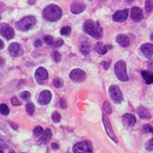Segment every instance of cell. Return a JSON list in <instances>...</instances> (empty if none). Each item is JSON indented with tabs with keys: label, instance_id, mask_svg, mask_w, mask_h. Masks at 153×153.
<instances>
[{
	"label": "cell",
	"instance_id": "4",
	"mask_svg": "<svg viewBox=\"0 0 153 153\" xmlns=\"http://www.w3.org/2000/svg\"><path fill=\"white\" fill-rule=\"evenodd\" d=\"M114 72L117 77L120 81L123 82H127L129 80L128 75L126 73V66L125 62L123 60H120L116 62L114 66Z\"/></svg>",
	"mask_w": 153,
	"mask_h": 153
},
{
	"label": "cell",
	"instance_id": "44",
	"mask_svg": "<svg viewBox=\"0 0 153 153\" xmlns=\"http://www.w3.org/2000/svg\"><path fill=\"white\" fill-rule=\"evenodd\" d=\"M151 38V40H152V41H153V33L151 35V38Z\"/></svg>",
	"mask_w": 153,
	"mask_h": 153
},
{
	"label": "cell",
	"instance_id": "15",
	"mask_svg": "<svg viewBox=\"0 0 153 153\" xmlns=\"http://www.w3.org/2000/svg\"><path fill=\"white\" fill-rule=\"evenodd\" d=\"M131 19L135 22H141L143 19L142 10L138 7H133L131 8Z\"/></svg>",
	"mask_w": 153,
	"mask_h": 153
},
{
	"label": "cell",
	"instance_id": "48",
	"mask_svg": "<svg viewBox=\"0 0 153 153\" xmlns=\"http://www.w3.org/2000/svg\"><path fill=\"white\" fill-rule=\"evenodd\" d=\"M152 132H153V130H152Z\"/></svg>",
	"mask_w": 153,
	"mask_h": 153
},
{
	"label": "cell",
	"instance_id": "29",
	"mask_svg": "<svg viewBox=\"0 0 153 153\" xmlns=\"http://www.w3.org/2000/svg\"><path fill=\"white\" fill-rule=\"evenodd\" d=\"M43 129H42V126H37L35 127L34 129H33V133L37 136V137H41L42 134H43Z\"/></svg>",
	"mask_w": 153,
	"mask_h": 153
},
{
	"label": "cell",
	"instance_id": "36",
	"mask_svg": "<svg viewBox=\"0 0 153 153\" xmlns=\"http://www.w3.org/2000/svg\"><path fill=\"white\" fill-rule=\"evenodd\" d=\"M62 44H63V41H62V39H57L55 42H53V46L54 48H59V47H61Z\"/></svg>",
	"mask_w": 153,
	"mask_h": 153
},
{
	"label": "cell",
	"instance_id": "13",
	"mask_svg": "<svg viewBox=\"0 0 153 153\" xmlns=\"http://www.w3.org/2000/svg\"><path fill=\"white\" fill-rule=\"evenodd\" d=\"M86 8V4L83 2H80V1H74L72 5H71V11L74 14H78Z\"/></svg>",
	"mask_w": 153,
	"mask_h": 153
},
{
	"label": "cell",
	"instance_id": "38",
	"mask_svg": "<svg viewBox=\"0 0 153 153\" xmlns=\"http://www.w3.org/2000/svg\"><path fill=\"white\" fill-rule=\"evenodd\" d=\"M143 130H144V131H146V132H149V131H152V132L153 128L151 126H149V125H146V126H144V127H143Z\"/></svg>",
	"mask_w": 153,
	"mask_h": 153
},
{
	"label": "cell",
	"instance_id": "9",
	"mask_svg": "<svg viewBox=\"0 0 153 153\" xmlns=\"http://www.w3.org/2000/svg\"><path fill=\"white\" fill-rule=\"evenodd\" d=\"M102 121H103V124L104 126H105V129H106V132L108 135V137L111 138L112 141H114L115 142H117V139L114 132H113V129H112L111 123H110L108 117L105 114L102 115Z\"/></svg>",
	"mask_w": 153,
	"mask_h": 153
},
{
	"label": "cell",
	"instance_id": "46",
	"mask_svg": "<svg viewBox=\"0 0 153 153\" xmlns=\"http://www.w3.org/2000/svg\"><path fill=\"white\" fill-rule=\"evenodd\" d=\"M1 153H4V151H3V150H1Z\"/></svg>",
	"mask_w": 153,
	"mask_h": 153
},
{
	"label": "cell",
	"instance_id": "31",
	"mask_svg": "<svg viewBox=\"0 0 153 153\" xmlns=\"http://www.w3.org/2000/svg\"><path fill=\"white\" fill-rule=\"evenodd\" d=\"M53 83L56 87V88H61L62 86L63 85V81L60 79V78H55L53 81Z\"/></svg>",
	"mask_w": 153,
	"mask_h": 153
},
{
	"label": "cell",
	"instance_id": "2",
	"mask_svg": "<svg viewBox=\"0 0 153 153\" xmlns=\"http://www.w3.org/2000/svg\"><path fill=\"white\" fill-rule=\"evenodd\" d=\"M42 16L48 21H51V22L57 21L62 17L61 8L55 4H50L44 8Z\"/></svg>",
	"mask_w": 153,
	"mask_h": 153
},
{
	"label": "cell",
	"instance_id": "10",
	"mask_svg": "<svg viewBox=\"0 0 153 153\" xmlns=\"http://www.w3.org/2000/svg\"><path fill=\"white\" fill-rule=\"evenodd\" d=\"M35 78L39 84H43V82L48 78V73L43 68H38L35 72Z\"/></svg>",
	"mask_w": 153,
	"mask_h": 153
},
{
	"label": "cell",
	"instance_id": "19",
	"mask_svg": "<svg viewBox=\"0 0 153 153\" xmlns=\"http://www.w3.org/2000/svg\"><path fill=\"white\" fill-rule=\"evenodd\" d=\"M116 41L123 47H127L130 44V39L125 34L118 35L116 38Z\"/></svg>",
	"mask_w": 153,
	"mask_h": 153
},
{
	"label": "cell",
	"instance_id": "16",
	"mask_svg": "<svg viewBox=\"0 0 153 153\" xmlns=\"http://www.w3.org/2000/svg\"><path fill=\"white\" fill-rule=\"evenodd\" d=\"M111 48H112L111 45H104L103 42H97L95 45V48H94L96 52L99 54H102V55L107 53V51Z\"/></svg>",
	"mask_w": 153,
	"mask_h": 153
},
{
	"label": "cell",
	"instance_id": "22",
	"mask_svg": "<svg viewBox=\"0 0 153 153\" xmlns=\"http://www.w3.org/2000/svg\"><path fill=\"white\" fill-rule=\"evenodd\" d=\"M91 50V46H90V43L88 42H82L80 45V51L81 53L82 54H88L89 52Z\"/></svg>",
	"mask_w": 153,
	"mask_h": 153
},
{
	"label": "cell",
	"instance_id": "23",
	"mask_svg": "<svg viewBox=\"0 0 153 153\" xmlns=\"http://www.w3.org/2000/svg\"><path fill=\"white\" fill-rule=\"evenodd\" d=\"M51 137H52V131L50 130L49 128H48L45 130V131L43 132V134L42 135V137L40 138V142H46L48 141H49L51 139Z\"/></svg>",
	"mask_w": 153,
	"mask_h": 153
},
{
	"label": "cell",
	"instance_id": "18",
	"mask_svg": "<svg viewBox=\"0 0 153 153\" xmlns=\"http://www.w3.org/2000/svg\"><path fill=\"white\" fill-rule=\"evenodd\" d=\"M123 122L126 126H134L136 122H137V119H136V117L134 115L126 113V114L123 115Z\"/></svg>",
	"mask_w": 153,
	"mask_h": 153
},
{
	"label": "cell",
	"instance_id": "34",
	"mask_svg": "<svg viewBox=\"0 0 153 153\" xmlns=\"http://www.w3.org/2000/svg\"><path fill=\"white\" fill-rule=\"evenodd\" d=\"M43 40H44V42L47 44H53V38L52 36H50V35H48V36H45L44 38H43Z\"/></svg>",
	"mask_w": 153,
	"mask_h": 153
},
{
	"label": "cell",
	"instance_id": "43",
	"mask_svg": "<svg viewBox=\"0 0 153 153\" xmlns=\"http://www.w3.org/2000/svg\"><path fill=\"white\" fill-rule=\"evenodd\" d=\"M0 42H1V49H3L4 48V42H3V40H0Z\"/></svg>",
	"mask_w": 153,
	"mask_h": 153
},
{
	"label": "cell",
	"instance_id": "42",
	"mask_svg": "<svg viewBox=\"0 0 153 153\" xmlns=\"http://www.w3.org/2000/svg\"><path fill=\"white\" fill-rule=\"evenodd\" d=\"M52 147H53V149L57 150L58 149V145H57V143H53V144H52Z\"/></svg>",
	"mask_w": 153,
	"mask_h": 153
},
{
	"label": "cell",
	"instance_id": "20",
	"mask_svg": "<svg viewBox=\"0 0 153 153\" xmlns=\"http://www.w3.org/2000/svg\"><path fill=\"white\" fill-rule=\"evenodd\" d=\"M137 113L141 118H150L151 117V112L150 111L144 107H140L138 108Z\"/></svg>",
	"mask_w": 153,
	"mask_h": 153
},
{
	"label": "cell",
	"instance_id": "7",
	"mask_svg": "<svg viewBox=\"0 0 153 153\" xmlns=\"http://www.w3.org/2000/svg\"><path fill=\"white\" fill-rule=\"evenodd\" d=\"M69 76H70V79L74 82H81L85 80L86 73L82 69L76 68L70 73Z\"/></svg>",
	"mask_w": 153,
	"mask_h": 153
},
{
	"label": "cell",
	"instance_id": "11",
	"mask_svg": "<svg viewBox=\"0 0 153 153\" xmlns=\"http://www.w3.org/2000/svg\"><path fill=\"white\" fill-rule=\"evenodd\" d=\"M8 52L13 57H20L23 53V48L18 42H13L8 47Z\"/></svg>",
	"mask_w": 153,
	"mask_h": 153
},
{
	"label": "cell",
	"instance_id": "32",
	"mask_svg": "<svg viewBox=\"0 0 153 153\" xmlns=\"http://www.w3.org/2000/svg\"><path fill=\"white\" fill-rule=\"evenodd\" d=\"M53 58L56 62H58L61 61V54L59 53L57 51H55L53 54Z\"/></svg>",
	"mask_w": 153,
	"mask_h": 153
},
{
	"label": "cell",
	"instance_id": "27",
	"mask_svg": "<svg viewBox=\"0 0 153 153\" xmlns=\"http://www.w3.org/2000/svg\"><path fill=\"white\" fill-rule=\"evenodd\" d=\"M52 119H53V123H58L61 121V115L59 114L57 111H54L52 114Z\"/></svg>",
	"mask_w": 153,
	"mask_h": 153
},
{
	"label": "cell",
	"instance_id": "8",
	"mask_svg": "<svg viewBox=\"0 0 153 153\" xmlns=\"http://www.w3.org/2000/svg\"><path fill=\"white\" fill-rule=\"evenodd\" d=\"M0 34L2 37L6 38L7 40H10L14 37V30L7 23H2L0 26Z\"/></svg>",
	"mask_w": 153,
	"mask_h": 153
},
{
	"label": "cell",
	"instance_id": "37",
	"mask_svg": "<svg viewBox=\"0 0 153 153\" xmlns=\"http://www.w3.org/2000/svg\"><path fill=\"white\" fill-rule=\"evenodd\" d=\"M11 102H12V104H13V105H14V106H19V105H21V103L19 102V101L17 99V97H12Z\"/></svg>",
	"mask_w": 153,
	"mask_h": 153
},
{
	"label": "cell",
	"instance_id": "28",
	"mask_svg": "<svg viewBox=\"0 0 153 153\" xmlns=\"http://www.w3.org/2000/svg\"><path fill=\"white\" fill-rule=\"evenodd\" d=\"M145 8H146V11L147 12V13H150V12H152L153 10V2L152 1H146L145 3Z\"/></svg>",
	"mask_w": 153,
	"mask_h": 153
},
{
	"label": "cell",
	"instance_id": "5",
	"mask_svg": "<svg viewBox=\"0 0 153 153\" xmlns=\"http://www.w3.org/2000/svg\"><path fill=\"white\" fill-rule=\"evenodd\" d=\"M73 150L74 153H93L92 143L88 141L76 143L73 146Z\"/></svg>",
	"mask_w": 153,
	"mask_h": 153
},
{
	"label": "cell",
	"instance_id": "14",
	"mask_svg": "<svg viewBox=\"0 0 153 153\" xmlns=\"http://www.w3.org/2000/svg\"><path fill=\"white\" fill-rule=\"evenodd\" d=\"M51 99H52V93L49 91L46 90L41 92L38 98V102L41 105H47L49 103Z\"/></svg>",
	"mask_w": 153,
	"mask_h": 153
},
{
	"label": "cell",
	"instance_id": "21",
	"mask_svg": "<svg viewBox=\"0 0 153 153\" xmlns=\"http://www.w3.org/2000/svg\"><path fill=\"white\" fill-rule=\"evenodd\" d=\"M142 76L146 84L149 85L153 83V73H151L148 71H142Z\"/></svg>",
	"mask_w": 153,
	"mask_h": 153
},
{
	"label": "cell",
	"instance_id": "24",
	"mask_svg": "<svg viewBox=\"0 0 153 153\" xmlns=\"http://www.w3.org/2000/svg\"><path fill=\"white\" fill-rule=\"evenodd\" d=\"M35 110V106L34 104L32 103V102H27L26 104V111L29 115H32L34 112Z\"/></svg>",
	"mask_w": 153,
	"mask_h": 153
},
{
	"label": "cell",
	"instance_id": "3",
	"mask_svg": "<svg viewBox=\"0 0 153 153\" xmlns=\"http://www.w3.org/2000/svg\"><path fill=\"white\" fill-rule=\"evenodd\" d=\"M37 23V19L34 16H27L15 23L16 27L21 31L29 30Z\"/></svg>",
	"mask_w": 153,
	"mask_h": 153
},
{
	"label": "cell",
	"instance_id": "40",
	"mask_svg": "<svg viewBox=\"0 0 153 153\" xmlns=\"http://www.w3.org/2000/svg\"><path fill=\"white\" fill-rule=\"evenodd\" d=\"M42 41L41 40H39V39H38V40H36V42H35L34 43V46L36 47V48H39V47L42 46Z\"/></svg>",
	"mask_w": 153,
	"mask_h": 153
},
{
	"label": "cell",
	"instance_id": "17",
	"mask_svg": "<svg viewBox=\"0 0 153 153\" xmlns=\"http://www.w3.org/2000/svg\"><path fill=\"white\" fill-rule=\"evenodd\" d=\"M141 51L146 57L150 58L153 55V45L151 43H145L141 46Z\"/></svg>",
	"mask_w": 153,
	"mask_h": 153
},
{
	"label": "cell",
	"instance_id": "30",
	"mask_svg": "<svg viewBox=\"0 0 153 153\" xmlns=\"http://www.w3.org/2000/svg\"><path fill=\"white\" fill-rule=\"evenodd\" d=\"M71 31H72V28H71V27H69V26H65V27H62L60 33H61L62 35L67 36V35H69L71 33Z\"/></svg>",
	"mask_w": 153,
	"mask_h": 153
},
{
	"label": "cell",
	"instance_id": "25",
	"mask_svg": "<svg viewBox=\"0 0 153 153\" xmlns=\"http://www.w3.org/2000/svg\"><path fill=\"white\" fill-rule=\"evenodd\" d=\"M0 112L4 116H7L9 113V108L7 105L5 104H1L0 105Z\"/></svg>",
	"mask_w": 153,
	"mask_h": 153
},
{
	"label": "cell",
	"instance_id": "39",
	"mask_svg": "<svg viewBox=\"0 0 153 153\" xmlns=\"http://www.w3.org/2000/svg\"><path fill=\"white\" fill-rule=\"evenodd\" d=\"M102 65L103 66V68L105 69V70H107L108 68H109V66H110V63L109 62H102V63H101Z\"/></svg>",
	"mask_w": 153,
	"mask_h": 153
},
{
	"label": "cell",
	"instance_id": "45",
	"mask_svg": "<svg viewBox=\"0 0 153 153\" xmlns=\"http://www.w3.org/2000/svg\"><path fill=\"white\" fill-rule=\"evenodd\" d=\"M28 3H31V4H34L35 1H33V2H30V1H28Z\"/></svg>",
	"mask_w": 153,
	"mask_h": 153
},
{
	"label": "cell",
	"instance_id": "41",
	"mask_svg": "<svg viewBox=\"0 0 153 153\" xmlns=\"http://www.w3.org/2000/svg\"><path fill=\"white\" fill-rule=\"evenodd\" d=\"M60 105H61L62 107H63V108H65V107H66L65 102H64V101H63V100H62V99L60 100Z\"/></svg>",
	"mask_w": 153,
	"mask_h": 153
},
{
	"label": "cell",
	"instance_id": "12",
	"mask_svg": "<svg viewBox=\"0 0 153 153\" xmlns=\"http://www.w3.org/2000/svg\"><path fill=\"white\" fill-rule=\"evenodd\" d=\"M127 17H128V10L123 9V10L115 12L112 16V19L116 22H124L126 20Z\"/></svg>",
	"mask_w": 153,
	"mask_h": 153
},
{
	"label": "cell",
	"instance_id": "33",
	"mask_svg": "<svg viewBox=\"0 0 153 153\" xmlns=\"http://www.w3.org/2000/svg\"><path fill=\"white\" fill-rule=\"evenodd\" d=\"M21 97L23 98V100H25V101H27V100H29L31 97V94L29 92H27V91H25V92H23L21 94Z\"/></svg>",
	"mask_w": 153,
	"mask_h": 153
},
{
	"label": "cell",
	"instance_id": "6",
	"mask_svg": "<svg viewBox=\"0 0 153 153\" xmlns=\"http://www.w3.org/2000/svg\"><path fill=\"white\" fill-rule=\"evenodd\" d=\"M109 94L115 103H121L123 101V93L117 85H111L109 88Z\"/></svg>",
	"mask_w": 153,
	"mask_h": 153
},
{
	"label": "cell",
	"instance_id": "35",
	"mask_svg": "<svg viewBox=\"0 0 153 153\" xmlns=\"http://www.w3.org/2000/svg\"><path fill=\"white\" fill-rule=\"evenodd\" d=\"M146 149L147 151H152L153 150V138L150 139L146 144Z\"/></svg>",
	"mask_w": 153,
	"mask_h": 153
},
{
	"label": "cell",
	"instance_id": "26",
	"mask_svg": "<svg viewBox=\"0 0 153 153\" xmlns=\"http://www.w3.org/2000/svg\"><path fill=\"white\" fill-rule=\"evenodd\" d=\"M103 109L107 114H111V105H110V103H109V102H107V101H105V102H104Z\"/></svg>",
	"mask_w": 153,
	"mask_h": 153
},
{
	"label": "cell",
	"instance_id": "47",
	"mask_svg": "<svg viewBox=\"0 0 153 153\" xmlns=\"http://www.w3.org/2000/svg\"><path fill=\"white\" fill-rule=\"evenodd\" d=\"M9 153H14V152H13V151H11V152H10Z\"/></svg>",
	"mask_w": 153,
	"mask_h": 153
},
{
	"label": "cell",
	"instance_id": "1",
	"mask_svg": "<svg viewBox=\"0 0 153 153\" xmlns=\"http://www.w3.org/2000/svg\"><path fill=\"white\" fill-rule=\"evenodd\" d=\"M83 30L86 33H88L95 38H100L102 36V27L100 26L98 23H95L91 19L86 20L83 23Z\"/></svg>",
	"mask_w": 153,
	"mask_h": 153
}]
</instances>
